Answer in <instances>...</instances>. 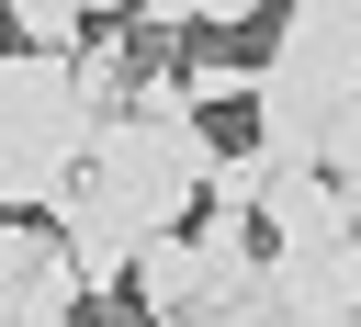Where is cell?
<instances>
[{"label":"cell","mask_w":361,"mask_h":327,"mask_svg":"<svg viewBox=\"0 0 361 327\" xmlns=\"http://www.w3.org/2000/svg\"><path fill=\"white\" fill-rule=\"evenodd\" d=\"M90 101H79V79H68V45H0V135L11 147H45V158H79L90 147Z\"/></svg>","instance_id":"6da1fadb"},{"label":"cell","mask_w":361,"mask_h":327,"mask_svg":"<svg viewBox=\"0 0 361 327\" xmlns=\"http://www.w3.org/2000/svg\"><path fill=\"white\" fill-rule=\"evenodd\" d=\"M79 304H90V282L56 237V214H0V327H56Z\"/></svg>","instance_id":"7a4b0ae2"},{"label":"cell","mask_w":361,"mask_h":327,"mask_svg":"<svg viewBox=\"0 0 361 327\" xmlns=\"http://www.w3.org/2000/svg\"><path fill=\"white\" fill-rule=\"evenodd\" d=\"M271 316H361V226L338 237H271Z\"/></svg>","instance_id":"3957f363"},{"label":"cell","mask_w":361,"mask_h":327,"mask_svg":"<svg viewBox=\"0 0 361 327\" xmlns=\"http://www.w3.org/2000/svg\"><path fill=\"white\" fill-rule=\"evenodd\" d=\"M271 56H282L293 79H316L327 101H338V90H361V0H282Z\"/></svg>","instance_id":"277c9868"},{"label":"cell","mask_w":361,"mask_h":327,"mask_svg":"<svg viewBox=\"0 0 361 327\" xmlns=\"http://www.w3.org/2000/svg\"><path fill=\"white\" fill-rule=\"evenodd\" d=\"M124 304H135V316H192V304H203V248H192L180 226H147L135 259H124Z\"/></svg>","instance_id":"5b68a950"},{"label":"cell","mask_w":361,"mask_h":327,"mask_svg":"<svg viewBox=\"0 0 361 327\" xmlns=\"http://www.w3.org/2000/svg\"><path fill=\"white\" fill-rule=\"evenodd\" d=\"M316 169L338 180V203L361 214V90L350 101H327V135H316Z\"/></svg>","instance_id":"8992f818"},{"label":"cell","mask_w":361,"mask_h":327,"mask_svg":"<svg viewBox=\"0 0 361 327\" xmlns=\"http://www.w3.org/2000/svg\"><path fill=\"white\" fill-rule=\"evenodd\" d=\"M147 11V34H237V23H259L271 0H135Z\"/></svg>","instance_id":"52a82bcc"},{"label":"cell","mask_w":361,"mask_h":327,"mask_svg":"<svg viewBox=\"0 0 361 327\" xmlns=\"http://www.w3.org/2000/svg\"><path fill=\"white\" fill-rule=\"evenodd\" d=\"M0 34H23V45H79V34H90V0H0Z\"/></svg>","instance_id":"ba28073f"},{"label":"cell","mask_w":361,"mask_h":327,"mask_svg":"<svg viewBox=\"0 0 361 327\" xmlns=\"http://www.w3.org/2000/svg\"><path fill=\"white\" fill-rule=\"evenodd\" d=\"M248 79H259V68H237V56H203V68H180L192 113H214V101H248Z\"/></svg>","instance_id":"9c48e42d"},{"label":"cell","mask_w":361,"mask_h":327,"mask_svg":"<svg viewBox=\"0 0 361 327\" xmlns=\"http://www.w3.org/2000/svg\"><path fill=\"white\" fill-rule=\"evenodd\" d=\"M90 11H135V0H90Z\"/></svg>","instance_id":"30bf717a"}]
</instances>
